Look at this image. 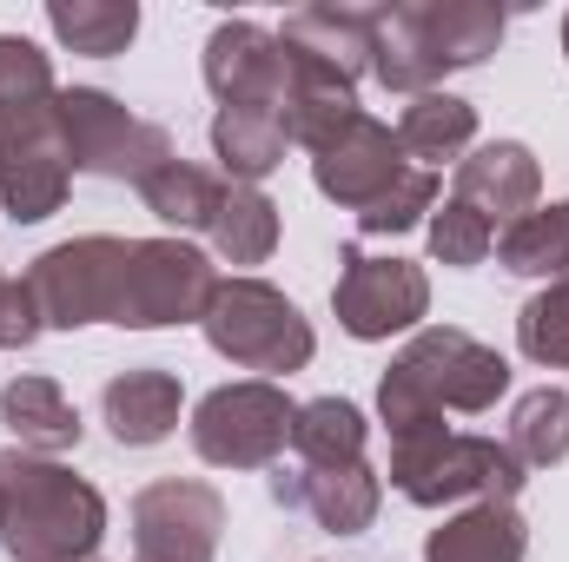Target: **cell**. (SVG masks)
I'll list each match as a JSON object with an SVG mask.
<instances>
[{
  "instance_id": "cell-35",
  "label": "cell",
  "mask_w": 569,
  "mask_h": 562,
  "mask_svg": "<svg viewBox=\"0 0 569 562\" xmlns=\"http://www.w3.org/2000/svg\"><path fill=\"white\" fill-rule=\"evenodd\" d=\"M563 279H569V272H563Z\"/></svg>"
},
{
  "instance_id": "cell-13",
  "label": "cell",
  "mask_w": 569,
  "mask_h": 562,
  "mask_svg": "<svg viewBox=\"0 0 569 562\" xmlns=\"http://www.w3.org/2000/svg\"><path fill=\"white\" fill-rule=\"evenodd\" d=\"M405 172H411V165H405L398 127H385V120H371V113H358V127H345L325 152H311V185H318L331 205H345V212L378 205Z\"/></svg>"
},
{
  "instance_id": "cell-9",
  "label": "cell",
  "mask_w": 569,
  "mask_h": 562,
  "mask_svg": "<svg viewBox=\"0 0 569 562\" xmlns=\"http://www.w3.org/2000/svg\"><path fill=\"white\" fill-rule=\"evenodd\" d=\"M291 418H298V404L284 398L272 378L219 384L192 411V450L206 463H219V470H266V463H279V450L291 443Z\"/></svg>"
},
{
  "instance_id": "cell-6",
  "label": "cell",
  "mask_w": 569,
  "mask_h": 562,
  "mask_svg": "<svg viewBox=\"0 0 569 562\" xmlns=\"http://www.w3.org/2000/svg\"><path fill=\"white\" fill-rule=\"evenodd\" d=\"M60 145H67L73 172L120 179V185H140L146 172H159L172 159V133L127 113L100 87H60Z\"/></svg>"
},
{
  "instance_id": "cell-4",
  "label": "cell",
  "mask_w": 569,
  "mask_h": 562,
  "mask_svg": "<svg viewBox=\"0 0 569 562\" xmlns=\"http://www.w3.org/2000/svg\"><path fill=\"white\" fill-rule=\"evenodd\" d=\"M391 490L418 510H450V503H517L523 463L497 436L470 430H425L391 443Z\"/></svg>"
},
{
  "instance_id": "cell-23",
  "label": "cell",
  "mask_w": 569,
  "mask_h": 562,
  "mask_svg": "<svg viewBox=\"0 0 569 562\" xmlns=\"http://www.w3.org/2000/svg\"><path fill=\"white\" fill-rule=\"evenodd\" d=\"M365 443H371V423L351 398H311L298 404L291 418V450L305 470H345V463H365Z\"/></svg>"
},
{
  "instance_id": "cell-21",
  "label": "cell",
  "mask_w": 569,
  "mask_h": 562,
  "mask_svg": "<svg viewBox=\"0 0 569 562\" xmlns=\"http://www.w3.org/2000/svg\"><path fill=\"white\" fill-rule=\"evenodd\" d=\"M284 145H291V133L272 107H219L212 113V159L232 185H259L266 172H279Z\"/></svg>"
},
{
  "instance_id": "cell-32",
  "label": "cell",
  "mask_w": 569,
  "mask_h": 562,
  "mask_svg": "<svg viewBox=\"0 0 569 562\" xmlns=\"http://www.w3.org/2000/svg\"><path fill=\"white\" fill-rule=\"evenodd\" d=\"M425 212H437V179H430L425 165H411L378 205L358 212V232H365V239H398V232H411Z\"/></svg>"
},
{
  "instance_id": "cell-22",
  "label": "cell",
  "mask_w": 569,
  "mask_h": 562,
  "mask_svg": "<svg viewBox=\"0 0 569 562\" xmlns=\"http://www.w3.org/2000/svg\"><path fill=\"white\" fill-rule=\"evenodd\" d=\"M0 423L13 430V450H33V456H60L80 443V411L53 378H13L0 391Z\"/></svg>"
},
{
  "instance_id": "cell-20",
  "label": "cell",
  "mask_w": 569,
  "mask_h": 562,
  "mask_svg": "<svg viewBox=\"0 0 569 562\" xmlns=\"http://www.w3.org/2000/svg\"><path fill=\"white\" fill-rule=\"evenodd\" d=\"M411 13H418L443 73L483 67L497 53V40H503V7H490V0H411Z\"/></svg>"
},
{
  "instance_id": "cell-15",
  "label": "cell",
  "mask_w": 569,
  "mask_h": 562,
  "mask_svg": "<svg viewBox=\"0 0 569 562\" xmlns=\"http://www.w3.org/2000/svg\"><path fill=\"white\" fill-rule=\"evenodd\" d=\"M272 503L279 510H305L331 536H358V530H371V516L385 503V483H378L371 463H345V470H305V463L284 470L279 463L272 470Z\"/></svg>"
},
{
  "instance_id": "cell-16",
  "label": "cell",
  "mask_w": 569,
  "mask_h": 562,
  "mask_svg": "<svg viewBox=\"0 0 569 562\" xmlns=\"http://www.w3.org/2000/svg\"><path fill=\"white\" fill-rule=\"evenodd\" d=\"M537 192H543V165H537V152L523 140H490L470 159H457V199L477 205L490 225L497 219L510 225V219L537 212Z\"/></svg>"
},
{
  "instance_id": "cell-18",
  "label": "cell",
  "mask_w": 569,
  "mask_h": 562,
  "mask_svg": "<svg viewBox=\"0 0 569 562\" xmlns=\"http://www.w3.org/2000/svg\"><path fill=\"white\" fill-rule=\"evenodd\" d=\"M371 80L391 87V93H411V100H418V93H437L443 67H437V53H430L411 0L371 7Z\"/></svg>"
},
{
  "instance_id": "cell-31",
  "label": "cell",
  "mask_w": 569,
  "mask_h": 562,
  "mask_svg": "<svg viewBox=\"0 0 569 562\" xmlns=\"http://www.w3.org/2000/svg\"><path fill=\"white\" fill-rule=\"evenodd\" d=\"M517 344H523L530 364L569 371V279H557L550 291H537V298L517 311Z\"/></svg>"
},
{
  "instance_id": "cell-7",
  "label": "cell",
  "mask_w": 569,
  "mask_h": 562,
  "mask_svg": "<svg viewBox=\"0 0 569 562\" xmlns=\"http://www.w3.org/2000/svg\"><path fill=\"white\" fill-rule=\"evenodd\" d=\"M127 252H133V239H107V232L47 245V252L27 265V291H33L40 324H53V331L113 324L120 279H127Z\"/></svg>"
},
{
  "instance_id": "cell-5",
  "label": "cell",
  "mask_w": 569,
  "mask_h": 562,
  "mask_svg": "<svg viewBox=\"0 0 569 562\" xmlns=\"http://www.w3.org/2000/svg\"><path fill=\"white\" fill-rule=\"evenodd\" d=\"M199 331H206V344H212L226 364H239V371H266V378H279V371H305L311 351H318L311 318L284 298L279 284H266V279H219L212 304H206V318H199Z\"/></svg>"
},
{
  "instance_id": "cell-11",
  "label": "cell",
  "mask_w": 569,
  "mask_h": 562,
  "mask_svg": "<svg viewBox=\"0 0 569 562\" xmlns=\"http://www.w3.org/2000/svg\"><path fill=\"white\" fill-rule=\"evenodd\" d=\"M226 536V496L199 476H159L133 496V562H212Z\"/></svg>"
},
{
  "instance_id": "cell-28",
  "label": "cell",
  "mask_w": 569,
  "mask_h": 562,
  "mask_svg": "<svg viewBox=\"0 0 569 562\" xmlns=\"http://www.w3.org/2000/svg\"><path fill=\"white\" fill-rule=\"evenodd\" d=\"M470 140H477V107L457 100V93H418V100L398 113V145H405V159L443 165V159L470 152Z\"/></svg>"
},
{
  "instance_id": "cell-1",
  "label": "cell",
  "mask_w": 569,
  "mask_h": 562,
  "mask_svg": "<svg viewBox=\"0 0 569 562\" xmlns=\"http://www.w3.org/2000/svg\"><path fill=\"white\" fill-rule=\"evenodd\" d=\"M73 165L60 145V87L33 40L0 33V205L13 225H40L67 205Z\"/></svg>"
},
{
  "instance_id": "cell-10",
  "label": "cell",
  "mask_w": 569,
  "mask_h": 562,
  "mask_svg": "<svg viewBox=\"0 0 569 562\" xmlns=\"http://www.w3.org/2000/svg\"><path fill=\"white\" fill-rule=\"evenodd\" d=\"M331 311L358 344H378L391 331H411L430 311V279L411 259H391V252L378 259L365 245H345L338 252V284H331Z\"/></svg>"
},
{
  "instance_id": "cell-2",
  "label": "cell",
  "mask_w": 569,
  "mask_h": 562,
  "mask_svg": "<svg viewBox=\"0 0 569 562\" xmlns=\"http://www.w3.org/2000/svg\"><path fill=\"white\" fill-rule=\"evenodd\" d=\"M503 391H510V364L490 344H477L457 324H425L391 358V371L378 378V418H385L391 443H398V436L443 430V411L483 418Z\"/></svg>"
},
{
  "instance_id": "cell-29",
  "label": "cell",
  "mask_w": 569,
  "mask_h": 562,
  "mask_svg": "<svg viewBox=\"0 0 569 562\" xmlns=\"http://www.w3.org/2000/svg\"><path fill=\"white\" fill-rule=\"evenodd\" d=\"M510 456L523 470H550L569 456V391L543 384L530 398H517V418H510Z\"/></svg>"
},
{
  "instance_id": "cell-19",
  "label": "cell",
  "mask_w": 569,
  "mask_h": 562,
  "mask_svg": "<svg viewBox=\"0 0 569 562\" xmlns=\"http://www.w3.org/2000/svg\"><path fill=\"white\" fill-rule=\"evenodd\" d=\"M530 556V523L517 503H470L443 530L425 536V562H523Z\"/></svg>"
},
{
  "instance_id": "cell-30",
  "label": "cell",
  "mask_w": 569,
  "mask_h": 562,
  "mask_svg": "<svg viewBox=\"0 0 569 562\" xmlns=\"http://www.w3.org/2000/svg\"><path fill=\"white\" fill-rule=\"evenodd\" d=\"M497 252V225L477 212V205H463V199H443L437 212H430V259L437 265H457V272H470V265H483Z\"/></svg>"
},
{
  "instance_id": "cell-17",
  "label": "cell",
  "mask_w": 569,
  "mask_h": 562,
  "mask_svg": "<svg viewBox=\"0 0 569 562\" xmlns=\"http://www.w3.org/2000/svg\"><path fill=\"white\" fill-rule=\"evenodd\" d=\"M179 404H186V391H179V378L159 371V364L120 371V378L100 391V418H107V430H113L127 450L166 443V436L179 430Z\"/></svg>"
},
{
  "instance_id": "cell-14",
  "label": "cell",
  "mask_w": 569,
  "mask_h": 562,
  "mask_svg": "<svg viewBox=\"0 0 569 562\" xmlns=\"http://www.w3.org/2000/svg\"><path fill=\"white\" fill-rule=\"evenodd\" d=\"M279 47L291 53V67L331 87H358L371 73V7H298L284 13Z\"/></svg>"
},
{
  "instance_id": "cell-34",
  "label": "cell",
  "mask_w": 569,
  "mask_h": 562,
  "mask_svg": "<svg viewBox=\"0 0 569 562\" xmlns=\"http://www.w3.org/2000/svg\"><path fill=\"white\" fill-rule=\"evenodd\" d=\"M563 53H569V20H563Z\"/></svg>"
},
{
  "instance_id": "cell-26",
  "label": "cell",
  "mask_w": 569,
  "mask_h": 562,
  "mask_svg": "<svg viewBox=\"0 0 569 562\" xmlns=\"http://www.w3.org/2000/svg\"><path fill=\"white\" fill-rule=\"evenodd\" d=\"M206 239H212V252H219L226 265H266V259L279 252V205H272L259 185H232V179H226V199H219Z\"/></svg>"
},
{
  "instance_id": "cell-36",
  "label": "cell",
  "mask_w": 569,
  "mask_h": 562,
  "mask_svg": "<svg viewBox=\"0 0 569 562\" xmlns=\"http://www.w3.org/2000/svg\"><path fill=\"white\" fill-rule=\"evenodd\" d=\"M87 562H93V556H87Z\"/></svg>"
},
{
  "instance_id": "cell-8",
  "label": "cell",
  "mask_w": 569,
  "mask_h": 562,
  "mask_svg": "<svg viewBox=\"0 0 569 562\" xmlns=\"http://www.w3.org/2000/svg\"><path fill=\"white\" fill-rule=\"evenodd\" d=\"M212 291H219V272H212V259L199 245H186V239H133L113 324H127V331L199 324Z\"/></svg>"
},
{
  "instance_id": "cell-33",
  "label": "cell",
  "mask_w": 569,
  "mask_h": 562,
  "mask_svg": "<svg viewBox=\"0 0 569 562\" xmlns=\"http://www.w3.org/2000/svg\"><path fill=\"white\" fill-rule=\"evenodd\" d=\"M40 331H47V324H40V311H33L27 279H7V272H0V351H27Z\"/></svg>"
},
{
  "instance_id": "cell-3",
  "label": "cell",
  "mask_w": 569,
  "mask_h": 562,
  "mask_svg": "<svg viewBox=\"0 0 569 562\" xmlns=\"http://www.w3.org/2000/svg\"><path fill=\"white\" fill-rule=\"evenodd\" d=\"M107 536V496L53 456L0 450V550L13 562H87Z\"/></svg>"
},
{
  "instance_id": "cell-24",
  "label": "cell",
  "mask_w": 569,
  "mask_h": 562,
  "mask_svg": "<svg viewBox=\"0 0 569 562\" xmlns=\"http://www.w3.org/2000/svg\"><path fill=\"white\" fill-rule=\"evenodd\" d=\"M140 199H146V212H152L159 225H172V232H212V212H219V199H226V179L172 152L159 172L140 179Z\"/></svg>"
},
{
  "instance_id": "cell-25",
  "label": "cell",
  "mask_w": 569,
  "mask_h": 562,
  "mask_svg": "<svg viewBox=\"0 0 569 562\" xmlns=\"http://www.w3.org/2000/svg\"><path fill=\"white\" fill-rule=\"evenodd\" d=\"M47 27L67 53H87V60H113L133 47L140 33V7L133 0H47Z\"/></svg>"
},
{
  "instance_id": "cell-12",
  "label": "cell",
  "mask_w": 569,
  "mask_h": 562,
  "mask_svg": "<svg viewBox=\"0 0 569 562\" xmlns=\"http://www.w3.org/2000/svg\"><path fill=\"white\" fill-rule=\"evenodd\" d=\"M206 87L219 107H272L284 120L291 60H284L279 33L259 20H219L206 40Z\"/></svg>"
},
{
  "instance_id": "cell-27",
  "label": "cell",
  "mask_w": 569,
  "mask_h": 562,
  "mask_svg": "<svg viewBox=\"0 0 569 562\" xmlns=\"http://www.w3.org/2000/svg\"><path fill=\"white\" fill-rule=\"evenodd\" d=\"M497 265L517 279H563L569 272V199L537 205L497 232Z\"/></svg>"
}]
</instances>
